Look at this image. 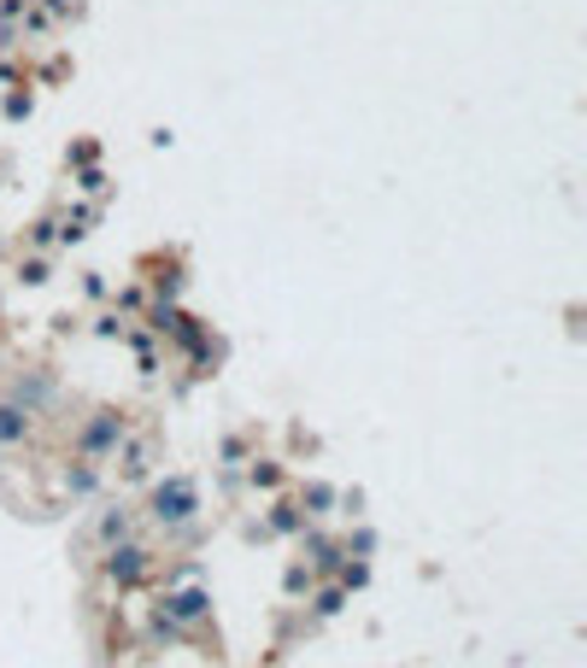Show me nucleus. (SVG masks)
Here are the masks:
<instances>
[{"instance_id": "39448f33", "label": "nucleus", "mask_w": 587, "mask_h": 668, "mask_svg": "<svg viewBox=\"0 0 587 668\" xmlns=\"http://www.w3.org/2000/svg\"><path fill=\"white\" fill-rule=\"evenodd\" d=\"M30 434V411L24 404H0V446H24Z\"/></svg>"}, {"instance_id": "20e7f679", "label": "nucleus", "mask_w": 587, "mask_h": 668, "mask_svg": "<svg viewBox=\"0 0 587 668\" xmlns=\"http://www.w3.org/2000/svg\"><path fill=\"white\" fill-rule=\"evenodd\" d=\"M106 575L118 580V587H136V580L148 575V551H141V545H124V540H118V545L106 551Z\"/></svg>"}, {"instance_id": "6e6552de", "label": "nucleus", "mask_w": 587, "mask_h": 668, "mask_svg": "<svg viewBox=\"0 0 587 668\" xmlns=\"http://www.w3.org/2000/svg\"><path fill=\"white\" fill-rule=\"evenodd\" d=\"M341 604H347V587H329V592H318V599H311V609H318V616H335Z\"/></svg>"}, {"instance_id": "9d476101", "label": "nucleus", "mask_w": 587, "mask_h": 668, "mask_svg": "<svg viewBox=\"0 0 587 668\" xmlns=\"http://www.w3.org/2000/svg\"><path fill=\"white\" fill-rule=\"evenodd\" d=\"M65 481H71V492H89V487H94V470L82 463V470H71V475H65Z\"/></svg>"}, {"instance_id": "9b49d317", "label": "nucleus", "mask_w": 587, "mask_h": 668, "mask_svg": "<svg viewBox=\"0 0 587 668\" xmlns=\"http://www.w3.org/2000/svg\"><path fill=\"white\" fill-rule=\"evenodd\" d=\"M253 481H259V487H277L282 470H277V463H265V470H253Z\"/></svg>"}, {"instance_id": "0eeeda50", "label": "nucleus", "mask_w": 587, "mask_h": 668, "mask_svg": "<svg viewBox=\"0 0 587 668\" xmlns=\"http://www.w3.org/2000/svg\"><path fill=\"white\" fill-rule=\"evenodd\" d=\"M306 504H311V516H323L329 504H335V487H329V481H311V487H306Z\"/></svg>"}, {"instance_id": "423d86ee", "label": "nucleus", "mask_w": 587, "mask_h": 668, "mask_svg": "<svg viewBox=\"0 0 587 668\" xmlns=\"http://www.w3.org/2000/svg\"><path fill=\"white\" fill-rule=\"evenodd\" d=\"M100 545H118L124 540V534H130V516H124V511H106V516H100Z\"/></svg>"}, {"instance_id": "f257e3e1", "label": "nucleus", "mask_w": 587, "mask_h": 668, "mask_svg": "<svg viewBox=\"0 0 587 668\" xmlns=\"http://www.w3.org/2000/svg\"><path fill=\"white\" fill-rule=\"evenodd\" d=\"M200 511V487L189 475H165L159 487H153V516L165 522V528H182V522H194Z\"/></svg>"}, {"instance_id": "7ed1b4c3", "label": "nucleus", "mask_w": 587, "mask_h": 668, "mask_svg": "<svg viewBox=\"0 0 587 668\" xmlns=\"http://www.w3.org/2000/svg\"><path fill=\"white\" fill-rule=\"evenodd\" d=\"M118 440H124V423H118V416H112V411H100V416H89V428L77 434V452L94 463V458H106Z\"/></svg>"}, {"instance_id": "f03ea898", "label": "nucleus", "mask_w": 587, "mask_h": 668, "mask_svg": "<svg viewBox=\"0 0 587 668\" xmlns=\"http://www.w3.org/2000/svg\"><path fill=\"white\" fill-rule=\"evenodd\" d=\"M206 616H212V592L189 587V592H177V599H165L159 628H165V633H177V628H194V621H206Z\"/></svg>"}, {"instance_id": "1a4fd4ad", "label": "nucleus", "mask_w": 587, "mask_h": 668, "mask_svg": "<svg viewBox=\"0 0 587 668\" xmlns=\"http://www.w3.org/2000/svg\"><path fill=\"white\" fill-rule=\"evenodd\" d=\"M299 528V511L294 504H277V511H270V534H294Z\"/></svg>"}]
</instances>
